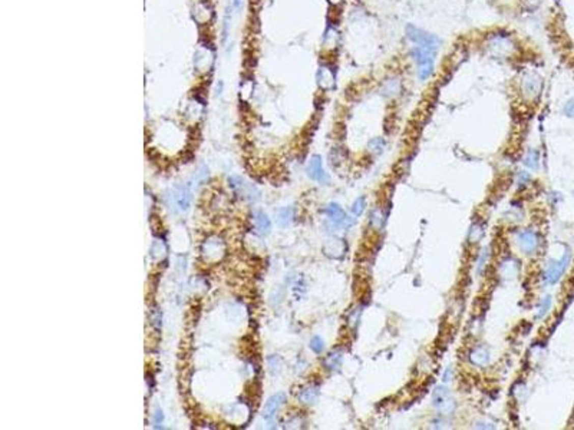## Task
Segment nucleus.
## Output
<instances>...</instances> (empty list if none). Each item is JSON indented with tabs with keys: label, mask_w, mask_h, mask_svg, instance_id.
Returning <instances> with one entry per match:
<instances>
[{
	"label": "nucleus",
	"mask_w": 574,
	"mask_h": 430,
	"mask_svg": "<svg viewBox=\"0 0 574 430\" xmlns=\"http://www.w3.org/2000/svg\"><path fill=\"white\" fill-rule=\"evenodd\" d=\"M307 175L310 176L313 181H318L320 183L329 182V175L326 174V171L323 169L322 158H320L319 155L311 157L310 162L307 165Z\"/></svg>",
	"instance_id": "nucleus-7"
},
{
	"label": "nucleus",
	"mask_w": 574,
	"mask_h": 430,
	"mask_svg": "<svg viewBox=\"0 0 574 430\" xmlns=\"http://www.w3.org/2000/svg\"><path fill=\"white\" fill-rule=\"evenodd\" d=\"M484 235V230H482V227H479V225H472V228H471V232H470V239L471 242H477L481 237Z\"/></svg>",
	"instance_id": "nucleus-23"
},
{
	"label": "nucleus",
	"mask_w": 574,
	"mask_h": 430,
	"mask_svg": "<svg viewBox=\"0 0 574 430\" xmlns=\"http://www.w3.org/2000/svg\"><path fill=\"white\" fill-rule=\"evenodd\" d=\"M383 90H385V92H389V94H393V90H396V92H398V90H399V82H398V80H388V82H386V85H385V88H383Z\"/></svg>",
	"instance_id": "nucleus-27"
},
{
	"label": "nucleus",
	"mask_w": 574,
	"mask_h": 430,
	"mask_svg": "<svg viewBox=\"0 0 574 430\" xmlns=\"http://www.w3.org/2000/svg\"><path fill=\"white\" fill-rule=\"evenodd\" d=\"M434 406L441 414H451L455 410V400L445 386H438L432 394Z\"/></svg>",
	"instance_id": "nucleus-3"
},
{
	"label": "nucleus",
	"mask_w": 574,
	"mask_h": 430,
	"mask_svg": "<svg viewBox=\"0 0 574 430\" xmlns=\"http://www.w3.org/2000/svg\"><path fill=\"white\" fill-rule=\"evenodd\" d=\"M320 390L318 386H307L299 394V400L304 405H313L319 398Z\"/></svg>",
	"instance_id": "nucleus-13"
},
{
	"label": "nucleus",
	"mask_w": 574,
	"mask_h": 430,
	"mask_svg": "<svg viewBox=\"0 0 574 430\" xmlns=\"http://www.w3.org/2000/svg\"><path fill=\"white\" fill-rule=\"evenodd\" d=\"M370 223L374 224L375 227H381L383 223V214L381 209H376L375 212H374V215H372V218H370Z\"/></svg>",
	"instance_id": "nucleus-26"
},
{
	"label": "nucleus",
	"mask_w": 574,
	"mask_h": 430,
	"mask_svg": "<svg viewBox=\"0 0 574 430\" xmlns=\"http://www.w3.org/2000/svg\"><path fill=\"white\" fill-rule=\"evenodd\" d=\"M293 221V208L287 207L280 209L277 212V223L281 227H287L289 224Z\"/></svg>",
	"instance_id": "nucleus-17"
},
{
	"label": "nucleus",
	"mask_w": 574,
	"mask_h": 430,
	"mask_svg": "<svg viewBox=\"0 0 574 430\" xmlns=\"http://www.w3.org/2000/svg\"><path fill=\"white\" fill-rule=\"evenodd\" d=\"M538 152L531 149V151L527 152L526 158H524V165L530 169H537L538 168Z\"/></svg>",
	"instance_id": "nucleus-19"
},
{
	"label": "nucleus",
	"mask_w": 574,
	"mask_h": 430,
	"mask_svg": "<svg viewBox=\"0 0 574 430\" xmlns=\"http://www.w3.org/2000/svg\"><path fill=\"white\" fill-rule=\"evenodd\" d=\"M551 307V297L550 295H546L544 298L541 300V303H540V307H538V313H537V317L538 319H542L547 313H549V310H550Z\"/></svg>",
	"instance_id": "nucleus-21"
},
{
	"label": "nucleus",
	"mask_w": 574,
	"mask_h": 430,
	"mask_svg": "<svg viewBox=\"0 0 574 430\" xmlns=\"http://www.w3.org/2000/svg\"><path fill=\"white\" fill-rule=\"evenodd\" d=\"M407 33L408 38L412 40L414 43H416V46H426V48L434 49L438 48V38L434 36V35H430V33L425 32L422 29H418V27H414V26H408Z\"/></svg>",
	"instance_id": "nucleus-5"
},
{
	"label": "nucleus",
	"mask_w": 574,
	"mask_h": 430,
	"mask_svg": "<svg viewBox=\"0 0 574 430\" xmlns=\"http://www.w3.org/2000/svg\"><path fill=\"white\" fill-rule=\"evenodd\" d=\"M490 46H491V49H494L497 53H500V50H502V49H504L505 53H508L510 49L512 48L511 43L508 42V39H505V38H495V39L490 43Z\"/></svg>",
	"instance_id": "nucleus-18"
},
{
	"label": "nucleus",
	"mask_w": 574,
	"mask_h": 430,
	"mask_svg": "<svg viewBox=\"0 0 574 430\" xmlns=\"http://www.w3.org/2000/svg\"><path fill=\"white\" fill-rule=\"evenodd\" d=\"M488 257H490V248L486 247L482 250V253H481V257H479L478 260V271L481 272V270L484 268L486 265V261H488Z\"/></svg>",
	"instance_id": "nucleus-24"
},
{
	"label": "nucleus",
	"mask_w": 574,
	"mask_h": 430,
	"mask_svg": "<svg viewBox=\"0 0 574 430\" xmlns=\"http://www.w3.org/2000/svg\"><path fill=\"white\" fill-rule=\"evenodd\" d=\"M286 398L287 397L284 393H277V394L271 396V397L266 402V405H264V410H263L264 419H266V420H273V419L276 417V414L279 413L280 407L286 403Z\"/></svg>",
	"instance_id": "nucleus-8"
},
{
	"label": "nucleus",
	"mask_w": 574,
	"mask_h": 430,
	"mask_svg": "<svg viewBox=\"0 0 574 430\" xmlns=\"http://www.w3.org/2000/svg\"><path fill=\"white\" fill-rule=\"evenodd\" d=\"M475 427H477V429H494L495 426L490 424V423H477Z\"/></svg>",
	"instance_id": "nucleus-32"
},
{
	"label": "nucleus",
	"mask_w": 574,
	"mask_h": 430,
	"mask_svg": "<svg viewBox=\"0 0 574 430\" xmlns=\"http://www.w3.org/2000/svg\"><path fill=\"white\" fill-rule=\"evenodd\" d=\"M319 83L322 88H332L335 85V76H333V72L330 71L329 68H322L319 72Z\"/></svg>",
	"instance_id": "nucleus-16"
},
{
	"label": "nucleus",
	"mask_w": 574,
	"mask_h": 430,
	"mask_svg": "<svg viewBox=\"0 0 574 430\" xmlns=\"http://www.w3.org/2000/svg\"><path fill=\"white\" fill-rule=\"evenodd\" d=\"M383 146H385V142H383V139H381V138H378V139H374L372 142L369 143V148H372V151L376 152V153L382 152Z\"/></svg>",
	"instance_id": "nucleus-25"
},
{
	"label": "nucleus",
	"mask_w": 574,
	"mask_h": 430,
	"mask_svg": "<svg viewBox=\"0 0 574 430\" xmlns=\"http://www.w3.org/2000/svg\"><path fill=\"white\" fill-rule=\"evenodd\" d=\"M365 208H366V199H365V197H359L353 202V205H352V215L353 217H360V215L363 214Z\"/></svg>",
	"instance_id": "nucleus-20"
},
{
	"label": "nucleus",
	"mask_w": 574,
	"mask_h": 430,
	"mask_svg": "<svg viewBox=\"0 0 574 430\" xmlns=\"http://www.w3.org/2000/svg\"><path fill=\"white\" fill-rule=\"evenodd\" d=\"M233 190L237 192L239 195H243L248 199H253V194H259L251 183H246L241 178H232L230 179Z\"/></svg>",
	"instance_id": "nucleus-11"
},
{
	"label": "nucleus",
	"mask_w": 574,
	"mask_h": 430,
	"mask_svg": "<svg viewBox=\"0 0 574 430\" xmlns=\"http://www.w3.org/2000/svg\"><path fill=\"white\" fill-rule=\"evenodd\" d=\"M470 360L472 364H475V366L478 367H484L490 363V353L484 347H479V349H475V350L471 353Z\"/></svg>",
	"instance_id": "nucleus-14"
},
{
	"label": "nucleus",
	"mask_w": 574,
	"mask_h": 430,
	"mask_svg": "<svg viewBox=\"0 0 574 430\" xmlns=\"http://www.w3.org/2000/svg\"><path fill=\"white\" fill-rule=\"evenodd\" d=\"M173 198L180 211H187L191 204V191L188 187H177L173 192Z\"/></svg>",
	"instance_id": "nucleus-10"
},
{
	"label": "nucleus",
	"mask_w": 574,
	"mask_h": 430,
	"mask_svg": "<svg viewBox=\"0 0 574 430\" xmlns=\"http://www.w3.org/2000/svg\"><path fill=\"white\" fill-rule=\"evenodd\" d=\"M517 244L520 250L526 254H533L538 247V238L533 230H526L517 234Z\"/></svg>",
	"instance_id": "nucleus-6"
},
{
	"label": "nucleus",
	"mask_w": 574,
	"mask_h": 430,
	"mask_svg": "<svg viewBox=\"0 0 574 430\" xmlns=\"http://www.w3.org/2000/svg\"><path fill=\"white\" fill-rule=\"evenodd\" d=\"M309 346H310V349L314 351V353H322V351H323V349H325V342H323V340L320 339L319 335H316V337H313V339H311L310 344H309Z\"/></svg>",
	"instance_id": "nucleus-22"
},
{
	"label": "nucleus",
	"mask_w": 574,
	"mask_h": 430,
	"mask_svg": "<svg viewBox=\"0 0 574 430\" xmlns=\"http://www.w3.org/2000/svg\"><path fill=\"white\" fill-rule=\"evenodd\" d=\"M162 420H164L162 412H161V410H157V412H155V414H154V423H155V427H160V426H162Z\"/></svg>",
	"instance_id": "nucleus-30"
},
{
	"label": "nucleus",
	"mask_w": 574,
	"mask_h": 430,
	"mask_svg": "<svg viewBox=\"0 0 574 430\" xmlns=\"http://www.w3.org/2000/svg\"><path fill=\"white\" fill-rule=\"evenodd\" d=\"M253 221H254V228L255 231L259 232L260 235H267L271 230V223L269 220V217L264 214V212H255L253 215Z\"/></svg>",
	"instance_id": "nucleus-12"
},
{
	"label": "nucleus",
	"mask_w": 574,
	"mask_h": 430,
	"mask_svg": "<svg viewBox=\"0 0 574 430\" xmlns=\"http://www.w3.org/2000/svg\"><path fill=\"white\" fill-rule=\"evenodd\" d=\"M343 361V354L342 351H333L330 353L326 358H325V366L329 370H339L342 366Z\"/></svg>",
	"instance_id": "nucleus-15"
},
{
	"label": "nucleus",
	"mask_w": 574,
	"mask_h": 430,
	"mask_svg": "<svg viewBox=\"0 0 574 430\" xmlns=\"http://www.w3.org/2000/svg\"><path fill=\"white\" fill-rule=\"evenodd\" d=\"M452 380V370L451 368H447L445 370V373H444V376H442V382L444 383H448Z\"/></svg>",
	"instance_id": "nucleus-31"
},
{
	"label": "nucleus",
	"mask_w": 574,
	"mask_h": 430,
	"mask_svg": "<svg viewBox=\"0 0 574 430\" xmlns=\"http://www.w3.org/2000/svg\"><path fill=\"white\" fill-rule=\"evenodd\" d=\"M542 82L540 76L535 73H528L526 78L523 79V92L528 99H534L535 96L540 94L541 90Z\"/></svg>",
	"instance_id": "nucleus-9"
},
{
	"label": "nucleus",
	"mask_w": 574,
	"mask_h": 430,
	"mask_svg": "<svg viewBox=\"0 0 574 430\" xmlns=\"http://www.w3.org/2000/svg\"><path fill=\"white\" fill-rule=\"evenodd\" d=\"M570 258H571V254L567 251L566 254L563 255L560 260L550 261V264L547 265V270L544 272V280H546L547 284H556V283H558V280L563 277L564 271L567 270V267L570 264Z\"/></svg>",
	"instance_id": "nucleus-4"
},
{
	"label": "nucleus",
	"mask_w": 574,
	"mask_h": 430,
	"mask_svg": "<svg viewBox=\"0 0 574 430\" xmlns=\"http://www.w3.org/2000/svg\"><path fill=\"white\" fill-rule=\"evenodd\" d=\"M330 2H332V3H339L340 0H330Z\"/></svg>",
	"instance_id": "nucleus-34"
},
{
	"label": "nucleus",
	"mask_w": 574,
	"mask_h": 430,
	"mask_svg": "<svg viewBox=\"0 0 574 430\" xmlns=\"http://www.w3.org/2000/svg\"><path fill=\"white\" fill-rule=\"evenodd\" d=\"M325 214H326V227L330 231H339L342 228H348V215L343 211V208L332 202L325 208Z\"/></svg>",
	"instance_id": "nucleus-2"
},
{
	"label": "nucleus",
	"mask_w": 574,
	"mask_h": 430,
	"mask_svg": "<svg viewBox=\"0 0 574 430\" xmlns=\"http://www.w3.org/2000/svg\"><path fill=\"white\" fill-rule=\"evenodd\" d=\"M240 3H241V0H234V8H239Z\"/></svg>",
	"instance_id": "nucleus-33"
},
{
	"label": "nucleus",
	"mask_w": 574,
	"mask_h": 430,
	"mask_svg": "<svg viewBox=\"0 0 574 430\" xmlns=\"http://www.w3.org/2000/svg\"><path fill=\"white\" fill-rule=\"evenodd\" d=\"M530 179H531V175H530L528 172H526V171L520 172L519 175H517V183H519V185H526Z\"/></svg>",
	"instance_id": "nucleus-28"
},
{
	"label": "nucleus",
	"mask_w": 574,
	"mask_h": 430,
	"mask_svg": "<svg viewBox=\"0 0 574 430\" xmlns=\"http://www.w3.org/2000/svg\"><path fill=\"white\" fill-rule=\"evenodd\" d=\"M415 60L418 62V75L422 80L428 79L434 71V60L437 56V49L426 46H416L414 49Z\"/></svg>",
	"instance_id": "nucleus-1"
},
{
	"label": "nucleus",
	"mask_w": 574,
	"mask_h": 430,
	"mask_svg": "<svg viewBox=\"0 0 574 430\" xmlns=\"http://www.w3.org/2000/svg\"><path fill=\"white\" fill-rule=\"evenodd\" d=\"M564 113H566L568 118H573L574 119V98L570 99L564 106Z\"/></svg>",
	"instance_id": "nucleus-29"
}]
</instances>
